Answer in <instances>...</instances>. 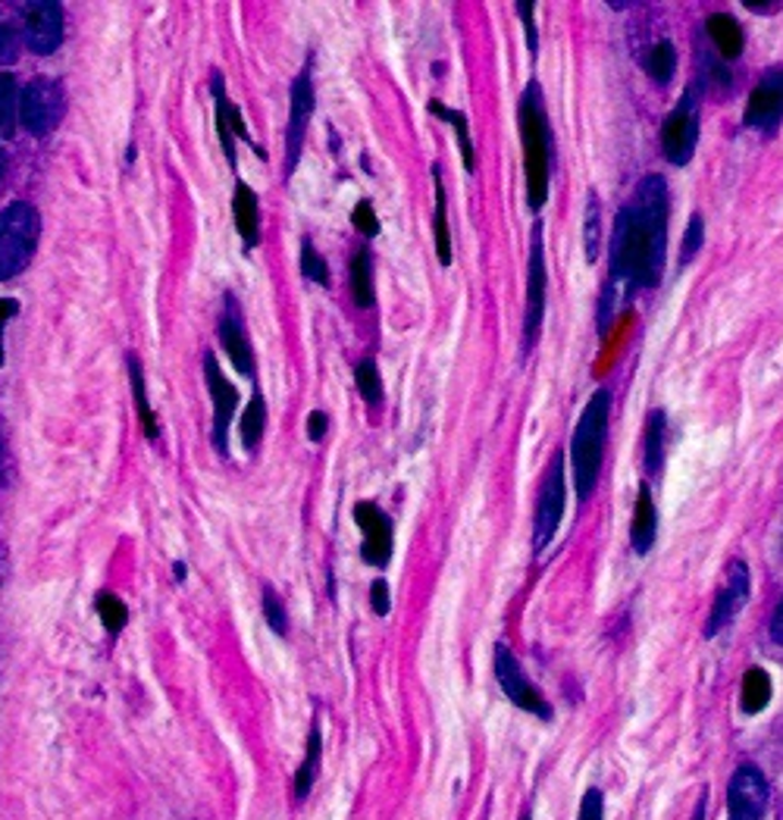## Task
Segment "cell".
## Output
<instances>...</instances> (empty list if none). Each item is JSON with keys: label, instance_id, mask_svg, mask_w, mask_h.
<instances>
[{"label": "cell", "instance_id": "48", "mask_svg": "<svg viewBox=\"0 0 783 820\" xmlns=\"http://www.w3.org/2000/svg\"><path fill=\"white\" fill-rule=\"evenodd\" d=\"M7 479V442H3V436H0V482Z\"/></svg>", "mask_w": 783, "mask_h": 820}, {"label": "cell", "instance_id": "25", "mask_svg": "<svg viewBox=\"0 0 783 820\" xmlns=\"http://www.w3.org/2000/svg\"><path fill=\"white\" fill-rule=\"evenodd\" d=\"M129 382H132V395H135V404H138V417H142V426H145V436L154 442V439L160 436V429H157V417H154L151 404H148L145 374H142L138 357H129Z\"/></svg>", "mask_w": 783, "mask_h": 820}, {"label": "cell", "instance_id": "50", "mask_svg": "<svg viewBox=\"0 0 783 820\" xmlns=\"http://www.w3.org/2000/svg\"><path fill=\"white\" fill-rule=\"evenodd\" d=\"M781 551H783V539H781Z\"/></svg>", "mask_w": 783, "mask_h": 820}, {"label": "cell", "instance_id": "21", "mask_svg": "<svg viewBox=\"0 0 783 820\" xmlns=\"http://www.w3.org/2000/svg\"><path fill=\"white\" fill-rule=\"evenodd\" d=\"M771 696H774V686H771L768 671L764 668H749L746 676H743V693H739L743 714H761L768 708Z\"/></svg>", "mask_w": 783, "mask_h": 820}, {"label": "cell", "instance_id": "13", "mask_svg": "<svg viewBox=\"0 0 783 820\" xmlns=\"http://www.w3.org/2000/svg\"><path fill=\"white\" fill-rule=\"evenodd\" d=\"M783 120V70H771L758 82L746 103V125L756 132H774Z\"/></svg>", "mask_w": 783, "mask_h": 820}, {"label": "cell", "instance_id": "43", "mask_svg": "<svg viewBox=\"0 0 783 820\" xmlns=\"http://www.w3.org/2000/svg\"><path fill=\"white\" fill-rule=\"evenodd\" d=\"M370 592H374V611H377V614H389V608H392V601H389V586H386L382 579H377Z\"/></svg>", "mask_w": 783, "mask_h": 820}, {"label": "cell", "instance_id": "42", "mask_svg": "<svg viewBox=\"0 0 783 820\" xmlns=\"http://www.w3.org/2000/svg\"><path fill=\"white\" fill-rule=\"evenodd\" d=\"M327 414H323V411H314V414L307 417V439H310V442H320V439L327 436Z\"/></svg>", "mask_w": 783, "mask_h": 820}, {"label": "cell", "instance_id": "22", "mask_svg": "<svg viewBox=\"0 0 783 820\" xmlns=\"http://www.w3.org/2000/svg\"><path fill=\"white\" fill-rule=\"evenodd\" d=\"M436 173V213H432V235H436V250L442 267L452 264V232H449V200H445V188H442V175Z\"/></svg>", "mask_w": 783, "mask_h": 820}, {"label": "cell", "instance_id": "51", "mask_svg": "<svg viewBox=\"0 0 783 820\" xmlns=\"http://www.w3.org/2000/svg\"><path fill=\"white\" fill-rule=\"evenodd\" d=\"M524 820H530V818H524Z\"/></svg>", "mask_w": 783, "mask_h": 820}, {"label": "cell", "instance_id": "27", "mask_svg": "<svg viewBox=\"0 0 783 820\" xmlns=\"http://www.w3.org/2000/svg\"><path fill=\"white\" fill-rule=\"evenodd\" d=\"M213 100H217V132H220V142H223V154L227 160L235 167V132H232V123H229V98L223 91V75H213Z\"/></svg>", "mask_w": 783, "mask_h": 820}, {"label": "cell", "instance_id": "35", "mask_svg": "<svg viewBox=\"0 0 783 820\" xmlns=\"http://www.w3.org/2000/svg\"><path fill=\"white\" fill-rule=\"evenodd\" d=\"M98 614H101V623L110 629V633H120V629H123V623H126V617H129L126 604H123L117 596H110V592L98 596Z\"/></svg>", "mask_w": 783, "mask_h": 820}, {"label": "cell", "instance_id": "41", "mask_svg": "<svg viewBox=\"0 0 783 820\" xmlns=\"http://www.w3.org/2000/svg\"><path fill=\"white\" fill-rule=\"evenodd\" d=\"M16 60V38L7 28V23L0 20V63H13Z\"/></svg>", "mask_w": 783, "mask_h": 820}, {"label": "cell", "instance_id": "20", "mask_svg": "<svg viewBox=\"0 0 783 820\" xmlns=\"http://www.w3.org/2000/svg\"><path fill=\"white\" fill-rule=\"evenodd\" d=\"M708 35H711V41H714V48L718 53L724 57V60H736L743 48H746V35H743V28L739 23L727 16V13H714V16H708Z\"/></svg>", "mask_w": 783, "mask_h": 820}, {"label": "cell", "instance_id": "14", "mask_svg": "<svg viewBox=\"0 0 783 820\" xmlns=\"http://www.w3.org/2000/svg\"><path fill=\"white\" fill-rule=\"evenodd\" d=\"M354 521L364 529V561L374 567H386L392 558V523L377 504L360 501L354 507Z\"/></svg>", "mask_w": 783, "mask_h": 820}, {"label": "cell", "instance_id": "40", "mask_svg": "<svg viewBox=\"0 0 783 820\" xmlns=\"http://www.w3.org/2000/svg\"><path fill=\"white\" fill-rule=\"evenodd\" d=\"M514 10H517V16L524 20V28H527V48L536 53V48H539V35H536V23H533V13H536V7L521 0V3L514 7Z\"/></svg>", "mask_w": 783, "mask_h": 820}, {"label": "cell", "instance_id": "1", "mask_svg": "<svg viewBox=\"0 0 783 820\" xmlns=\"http://www.w3.org/2000/svg\"><path fill=\"white\" fill-rule=\"evenodd\" d=\"M668 182L658 173L646 175L611 232V282L605 289H621L624 301L639 289H656L664 273V248H668Z\"/></svg>", "mask_w": 783, "mask_h": 820}, {"label": "cell", "instance_id": "9", "mask_svg": "<svg viewBox=\"0 0 783 820\" xmlns=\"http://www.w3.org/2000/svg\"><path fill=\"white\" fill-rule=\"evenodd\" d=\"M63 88L51 78H35L20 95V123L32 135H48L63 120Z\"/></svg>", "mask_w": 783, "mask_h": 820}, {"label": "cell", "instance_id": "11", "mask_svg": "<svg viewBox=\"0 0 783 820\" xmlns=\"http://www.w3.org/2000/svg\"><path fill=\"white\" fill-rule=\"evenodd\" d=\"M20 13H23V35H26L28 48L41 57L60 48V41H63V7L60 3L32 0V3L20 7Z\"/></svg>", "mask_w": 783, "mask_h": 820}, {"label": "cell", "instance_id": "24", "mask_svg": "<svg viewBox=\"0 0 783 820\" xmlns=\"http://www.w3.org/2000/svg\"><path fill=\"white\" fill-rule=\"evenodd\" d=\"M664 439H668L664 411H652L649 414V426H646V473H652V476L664 464Z\"/></svg>", "mask_w": 783, "mask_h": 820}, {"label": "cell", "instance_id": "30", "mask_svg": "<svg viewBox=\"0 0 783 820\" xmlns=\"http://www.w3.org/2000/svg\"><path fill=\"white\" fill-rule=\"evenodd\" d=\"M20 117V95H16V82L13 75H0V135L10 138L16 128Z\"/></svg>", "mask_w": 783, "mask_h": 820}, {"label": "cell", "instance_id": "38", "mask_svg": "<svg viewBox=\"0 0 783 820\" xmlns=\"http://www.w3.org/2000/svg\"><path fill=\"white\" fill-rule=\"evenodd\" d=\"M264 614H267V623L273 626V633H285V629H289L285 608H282V601H279V596L270 589V586L264 589Z\"/></svg>", "mask_w": 783, "mask_h": 820}, {"label": "cell", "instance_id": "34", "mask_svg": "<svg viewBox=\"0 0 783 820\" xmlns=\"http://www.w3.org/2000/svg\"><path fill=\"white\" fill-rule=\"evenodd\" d=\"M702 242H706V220H702V213H693V217H689V225H686V235H683L681 267H686V264H693V260H696V254H699V248H702Z\"/></svg>", "mask_w": 783, "mask_h": 820}, {"label": "cell", "instance_id": "28", "mask_svg": "<svg viewBox=\"0 0 783 820\" xmlns=\"http://www.w3.org/2000/svg\"><path fill=\"white\" fill-rule=\"evenodd\" d=\"M583 248H586V260H589V264L599 260V248H602V210H599V195H596V192H589V200H586Z\"/></svg>", "mask_w": 783, "mask_h": 820}, {"label": "cell", "instance_id": "39", "mask_svg": "<svg viewBox=\"0 0 783 820\" xmlns=\"http://www.w3.org/2000/svg\"><path fill=\"white\" fill-rule=\"evenodd\" d=\"M352 220H354V229H357L360 235H367V238H374V235L379 232V220H377V213H374V207H370V200H360V204L354 207Z\"/></svg>", "mask_w": 783, "mask_h": 820}, {"label": "cell", "instance_id": "10", "mask_svg": "<svg viewBox=\"0 0 783 820\" xmlns=\"http://www.w3.org/2000/svg\"><path fill=\"white\" fill-rule=\"evenodd\" d=\"M546 289H549V273H546V245H542V229H533L530 242V270H527V310H524V348H533L539 339L542 317H546Z\"/></svg>", "mask_w": 783, "mask_h": 820}, {"label": "cell", "instance_id": "44", "mask_svg": "<svg viewBox=\"0 0 783 820\" xmlns=\"http://www.w3.org/2000/svg\"><path fill=\"white\" fill-rule=\"evenodd\" d=\"M768 633H771V642L783 648V598L778 601L774 614H771V623H768Z\"/></svg>", "mask_w": 783, "mask_h": 820}, {"label": "cell", "instance_id": "29", "mask_svg": "<svg viewBox=\"0 0 783 820\" xmlns=\"http://www.w3.org/2000/svg\"><path fill=\"white\" fill-rule=\"evenodd\" d=\"M430 113H436V117H442V120H449V123L455 125L457 142H461V154H464V170H467V173H474L477 157H474V142H470V128H467L464 113L449 110V107H445V103H439V100H430Z\"/></svg>", "mask_w": 783, "mask_h": 820}, {"label": "cell", "instance_id": "47", "mask_svg": "<svg viewBox=\"0 0 783 820\" xmlns=\"http://www.w3.org/2000/svg\"><path fill=\"white\" fill-rule=\"evenodd\" d=\"M746 10H749V13H774L778 3H746Z\"/></svg>", "mask_w": 783, "mask_h": 820}, {"label": "cell", "instance_id": "32", "mask_svg": "<svg viewBox=\"0 0 783 820\" xmlns=\"http://www.w3.org/2000/svg\"><path fill=\"white\" fill-rule=\"evenodd\" d=\"M317 768H320V733L314 730L310 739H307V755H304L302 771H298V780H295V793L298 798H304L310 793L314 780H317Z\"/></svg>", "mask_w": 783, "mask_h": 820}, {"label": "cell", "instance_id": "49", "mask_svg": "<svg viewBox=\"0 0 783 820\" xmlns=\"http://www.w3.org/2000/svg\"><path fill=\"white\" fill-rule=\"evenodd\" d=\"M0 179H3V150H0Z\"/></svg>", "mask_w": 783, "mask_h": 820}, {"label": "cell", "instance_id": "12", "mask_svg": "<svg viewBox=\"0 0 783 820\" xmlns=\"http://www.w3.org/2000/svg\"><path fill=\"white\" fill-rule=\"evenodd\" d=\"M746 601H749V567H746V561H731V567H727V583H724V589L714 596V604H711V614H708L706 621V636H718L727 623H733V617L746 608Z\"/></svg>", "mask_w": 783, "mask_h": 820}, {"label": "cell", "instance_id": "45", "mask_svg": "<svg viewBox=\"0 0 783 820\" xmlns=\"http://www.w3.org/2000/svg\"><path fill=\"white\" fill-rule=\"evenodd\" d=\"M13 314H16V301H0V332H3V323H7ZM0 357H3V351H0Z\"/></svg>", "mask_w": 783, "mask_h": 820}, {"label": "cell", "instance_id": "33", "mask_svg": "<svg viewBox=\"0 0 783 820\" xmlns=\"http://www.w3.org/2000/svg\"><path fill=\"white\" fill-rule=\"evenodd\" d=\"M354 382H357V392L367 399V404H379V401H382V382H379L377 364H374L370 357L357 364V370H354Z\"/></svg>", "mask_w": 783, "mask_h": 820}, {"label": "cell", "instance_id": "6", "mask_svg": "<svg viewBox=\"0 0 783 820\" xmlns=\"http://www.w3.org/2000/svg\"><path fill=\"white\" fill-rule=\"evenodd\" d=\"M496 680H499V686H502V693H505L511 705H517L521 711H527L539 721H552L549 698L539 693V686H533L527 680V673L517 664L514 651L507 646H496Z\"/></svg>", "mask_w": 783, "mask_h": 820}, {"label": "cell", "instance_id": "17", "mask_svg": "<svg viewBox=\"0 0 783 820\" xmlns=\"http://www.w3.org/2000/svg\"><path fill=\"white\" fill-rule=\"evenodd\" d=\"M314 113V82H310V73L304 70L295 85H292V113H289V160H285V170L292 173L298 167V154H302L304 145V132H307V120Z\"/></svg>", "mask_w": 783, "mask_h": 820}, {"label": "cell", "instance_id": "16", "mask_svg": "<svg viewBox=\"0 0 783 820\" xmlns=\"http://www.w3.org/2000/svg\"><path fill=\"white\" fill-rule=\"evenodd\" d=\"M220 339H223V348H227L232 367L242 376L254 374V351L252 342H248V329H245V320H242V310H238V301L227 295V304H223V317H220Z\"/></svg>", "mask_w": 783, "mask_h": 820}, {"label": "cell", "instance_id": "15", "mask_svg": "<svg viewBox=\"0 0 783 820\" xmlns=\"http://www.w3.org/2000/svg\"><path fill=\"white\" fill-rule=\"evenodd\" d=\"M204 374H207V392L213 399V442H217L220 451H227V429L232 423L235 407H238V392L227 382V376H223L213 354L204 357Z\"/></svg>", "mask_w": 783, "mask_h": 820}, {"label": "cell", "instance_id": "26", "mask_svg": "<svg viewBox=\"0 0 783 820\" xmlns=\"http://www.w3.org/2000/svg\"><path fill=\"white\" fill-rule=\"evenodd\" d=\"M646 73L658 85H668L674 73H677V48L671 41H658L652 50L646 53Z\"/></svg>", "mask_w": 783, "mask_h": 820}, {"label": "cell", "instance_id": "4", "mask_svg": "<svg viewBox=\"0 0 783 820\" xmlns=\"http://www.w3.org/2000/svg\"><path fill=\"white\" fill-rule=\"evenodd\" d=\"M41 217L32 204H10L0 213V279H13L28 267L32 254L38 248Z\"/></svg>", "mask_w": 783, "mask_h": 820}, {"label": "cell", "instance_id": "7", "mask_svg": "<svg viewBox=\"0 0 783 820\" xmlns=\"http://www.w3.org/2000/svg\"><path fill=\"white\" fill-rule=\"evenodd\" d=\"M564 517V457L555 454L546 479L539 486V501H536V523H533V548L542 551L555 539L558 526Z\"/></svg>", "mask_w": 783, "mask_h": 820}, {"label": "cell", "instance_id": "23", "mask_svg": "<svg viewBox=\"0 0 783 820\" xmlns=\"http://www.w3.org/2000/svg\"><path fill=\"white\" fill-rule=\"evenodd\" d=\"M348 282H352V298L357 307H370L374 304V267H370V254L357 250L348 267Z\"/></svg>", "mask_w": 783, "mask_h": 820}, {"label": "cell", "instance_id": "18", "mask_svg": "<svg viewBox=\"0 0 783 820\" xmlns=\"http://www.w3.org/2000/svg\"><path fill=\"white\" fill-rule=\"evenodd\" d=\"M658 539V511L652 501V489L649 482H639V498L633 507V523H631V542L636 554H649Z\"/></svg>", "mask_w": 783, "mask_h": 820}, {"label": "cell", "instance_id": "8", "mask_svg": "<svg viewBox=\"0 0 783 820\" xmlns=\"http://www.w3.org/2000/svg\"><path fill=\"white\" fill-rule=\"evenodd\" d=\"M771 801L768 776L756 764H739L727 780V820H761Z\"/></svg>", "mask_w": 783, "mask_h": 820}, {"label": "cell", "instance_id": "31", "mask_svg": "<svg viewBox=\"0 0 783 820\" xmlns=\"http://www.w3.org/2000/svg\"><path fill=\"white\" fill-rule=\"evenodd\" d=\"M264 423H267V404L260 395H254L252 404H248V411H245V417H242V442L248 451L260 445V439H264Z\"/></svg>", "mask_w": 783, "mask_h": 820}, {"label": "cell", "instance_id": "37", "mask_svg": "<svg viewBox=\"0 0 783 820\" xmlns=\"http://www.w3.org/2000/svg\"><path fill=\"white\" fill-rule=\"evenodd\" d=\"M577 820H605V796H602V790L589 786V790L583 793Z\"/></svg>", "mask_w": 783, "mask_h": 820}, {"label": "cell", "instance_id": "36", "mask_svg": "<svg viewBox=\"0 0 783 820\" xmlns=\"http://www.w3.org/2000/svg\"><path fill=\"white\" fill-rule=\"evenodd\" d=\"M302 270L307 279H314L317 285H327V264H323V257L317 254V248L304 238L302 245Z\"/></svg>", "mask_w": 783, "mask_h": 820}, {"label": "cell", "instance_id": "2", "mask_svg": "<svg viewBox=\"0 0 783 820\" xmlns=\"http://www.w3.org/2000/svg\"><path fill=\"white\" fill-rule=\"evenodd\" d=\"M521 145H524V175H527V207L542 210L549 198V167H552V132L546 117L542 88L530 82L517 103Z\"/></svg>", "mask_w": 783, "mask_h": 820}, {"label": "cell", "instance_id": "5", "mask_svg": "<svg viewBox=\"0 0 783 820\" xmlns=\"http://www.w3.org/2000/svg\"><path fill=\"white\" fill-rule=\"evenodd\" d=\"M696 142H699V100L693 91H686L661 125V154L668 163L686 167L696 154Z\"/></svg>", "mask_w": 783, "mask_h": 820}, {"label": "cell", "instance_id": "3", "mask_svg": "<svg viewBox=\"0 0 783 820\" xmlns=\"http://www.w3.org/2000/svg\"><path fill=\"white\" fill-rule=\"evenodd\" d=\"M608 417H611V392L599 389L589 404L583 407L574 439H571V464H574V489L580 504L596 492L599 476H602V461H605V436Z\"/></svg>", "mask_w": 783, "mask_h": 820}, {"label": "cell", "instance_id": "46", "mask_svg": "<svg viewBox=\"0 0 783 820\" xmlns=\"http://www.w3.org/2000/svg\"><path fill=\"white\" fill-rule=\"evenodd\" d=\"M706 811H708V790H702V796H699V801H696V811H693V820H706Z\"/></svg>", "mask_w": 783, "mask_h": 820}, {"label": "cell", "instance_id": "19", "mask_svg": "<svg viewBox=\"0 0 783 820\" xmlns=\"http://www.w3.org/2000/svg\"><path fill=\"white\" fill-rule=\"evenodd\" d=\"M232 213H235V229H238L245 248H254L260 242V207H257V195H254L245 182L235 185Z\"/></svg>", "mask_w": 783, "mask_h": 820}]
</instances>
